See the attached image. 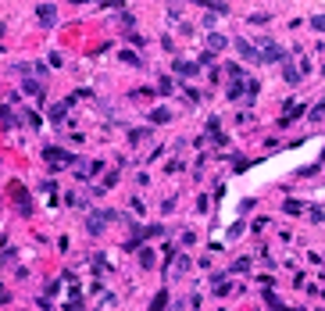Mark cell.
Wrapping results in <instances>:
<instances>
[{
  "label": "cell",
  "mask_w": 325,
  "mask_h": 311,
  "mask_svg": "<svg viewBox=\"0 0 325 311\" xmlns=\"http://www.w3.org/2000/svg\"><path fill=\"white\" fill-rule=\"evenodd\" d=\"M140 265H143V268H154V250L143 247V250H140Z\"/></svg>",
  "instance_id": "12"
},
{
  "label": "cell",
  "mask_w": 325,
  "mask_h": 311,
  "mask_svg": "<svg viewBox=\"0 0 325 311\" xmlns=\"http://www.w3.org/2000/svg\"><path fill=\"white\" fill-rule=\"evenodd\" d=\"M282 208H286V215H300V211H304V204H300V200H286Z\"/></svg>",
  "instance_id": "13"
},
{
  "label": "cell",
  "mask_w": 325,
  "mask_h": 311,
  "mask_svg": "<svg viewBox=\"0 0 325 311\" xmlns=\"http://www.w3.org/2000/svg\"><path fill=\"white\" fill-rule=\"evenodd\" d=\"M65 111H68L65 104H58V107H50V122H61V118H65Z\"/></svg>",
  "instance_id": "14"
},
{
  "label": "cell",
  "mask_w": 325,
  "mask_h": 311,
  "mask_svg": "<svg viewBox=\"0 0 325 311\" xmlns=\"http://www.w3.org/2000/svg\"><path fill=\"white\" fill-rule=\"evenodd\" d=\"M282 65H286V82H290V86H297V82H300V72H297L290 61H282Z\"/></svg>",
  "instance_id": "11"
},
{
  "label": "cell",
  "mask_w": 325,
  "mask_h": 311,
  "mask_svg": "<svg viewBox=\"0 0 325 311\" xmlns=\"http://www.w3.org/2000/svg\"><path fill=\"white\" fill-rule=\"evenodd\" d=\"M0 304H7V290H0Z\"/></svg>",
  "instance_id": "20"
},
{
  "label": "cell",
  "mask_w": 325,
  "mask_h": 311,
  "mask_svg": "<svg viewBox=\"0 0 325 311\" xmlns=\"http://www.w3.org/2000/svg\"><path fill=\"white\" fill-rule=\"evenodd\" d=\"M0 118H4V125H14V115H11V107H0Z\"/></svg>",
  "instance_id": "16"
},
{
  "label": "cell",
  "mask_w": 325,
  "mask_h": 311,
  "mask_svg": "<svg viewBox=\"0 0 325 311\" xmlns=\"http://www.w3.org/2000/svg\"><path fill=\"white\" fill-rule=\"evenodd\" d=\"M225 43H229V40H225L222 32H207V50H211V54H218V50H225Z\"/></svg>",
  "instance_id": "5"
},
{
  "label": "cell",
  "mask_w": 325,
  "mask_h": 311,
  "mask_svg": "<svg viewBox=\"0 0 325 311\" xmlns=\"http://www.w3.org/2000/svg\"><path fill=\"white\" fill-rule=\"evenodd\" d=\"M233 47H236V54H240V58H246V61H257V47H254V43H246V40H236Z\"/></svg>",
  "instance_id": "4"
},
{
  "label": "cell",
  "mask_w": 325,
  "mask_h": 311,
  "mask_svg": "<svg viewBox=\"0 0 325 311\" xmlns=\"http://www.w3.org/2000/svg\"><path fill=\"white\" fill-rule=\"evenodd\" d=\"M257 61H268V65H275V61H286V50H282L279 43H272V40H268V43L261 47V54H257Z\"/></svg>",
  "instance_id": "1"
},
{
  "label": "cell",
  "mask_w": 325,
  "mask_h": 311,
  "mask_svg": "<svg viewBox=\"0 0 325 311\" xmlns=\"http://www.w3.org/2000/svg\"><path fill=\"white\" fill-rule=\"evenodd\" d=\"M22 89H25V93H32V97H43V86H40L36 79H25V82H22Z\"/></svg>",
  "instance_id": "9"
},
{
  "label": "cell",
  "mask_w": 325,
  "mask_h": 311,
  "mask_svg": "<svg viewBox=\"0 0 325 311\" xmlns=\"http://www.w3.org/2000/svg\"><path fill=\"white\" fill-rule=\"evenodd\" d=\"M122 61H129V65H143V61H140V58H136L132 50H125V54H122Z\"/></svg>",
  "instance_id": "17"
},
{
  "label": "cell",
  "mask_w": 325,
  "mask_h": 311,
  "mask_svg": "<svg viewBox=\"0 0 325 311\" xmlns=\"http://www.w3.org/2000/svg\"><path fill=\"white\" fill-rule=\"evenodd\" d=\"M175 72H179V76H197V65H189V61L179 58V61H175Z\"/></svg>",
  "instance_id": "8"
},
{
  "label": "cell",
  "mask_w": 325,
  "mask_h": 311,
  "mask_svg": "<svg viewBox=\"0 0 325 311\" xmlns=\"http://www.w3.org/2000/svg\"><path fill=\"white\" fill-rule=\"evenodd\" d=\"M300 115H304V107H300V104H286V115H282V125H290V122H293V118H300Z\"/></svg>",
  "instance_id": "7"
},
{
  "label": "cell",
  "mask_w": 325,
  "mask_h": 311,
  "mask_svg": "<svg viewBox=\"0 0 325 311\" xmlns=\"http://www.w3.org/2000/svg\"><path fill=\"white\" fill-rule=\"evenodd\" d=\"M36 18H40L43 25H54V22H58V7H54V4H40V7H36Z\"/></svg>",
  "instance_id": "2"
},
{
  "label": "cell",
  "mask_w": 325,
  "mask_h": 311,
  "mask_svg": "<svg viewBox=\"0 0 325 311\" xmlns=\"http://www.w3.org/2000/svg\"><path fill=\"white\" fill-rule=\"evenodd\" d=\"M246 268H250V261H246V258H240V261L233 265V272H246Z\"/></svg>",
  "instance_id": "19"
},
{
  "label": "cell",
  "mask_w": 325,
  "mask_h": 311,
  "mask_svg": "<svg viewBox=\"0 0 325 311\" xmlns=\"http://www.w3.org/2000/svg\"><path fill=\"white\" fill-rule=\"evenodd\" d=\"M11 193H14V204L22 208V215H29V211H32V200H29V193H25L22 186H11Z\"/></svg>",
  "instance_id": "3"
},
{
  "label": "cell",
  "mask_w": 325,
  "mask_h": 311,
  "mask_svg": "<svg viewBox=\"0 0 325 311\" xmlns=\"http://www.w3.org/2000/svg\"><path fill=\"white\" fill-rule=\"evenodd\" d=\"M47 161H54V164H65V161H75V157L65 154V151H58V147H47Z\"/></svg>",
  "instance_id": "6"
},
{
  "label": "cell",
  "mask_w": 325,
  "mask_h": 311,
  "mask_svg": "<svg viewBox=\"0 0 325 311\" xmlns=\"http://www.w3.org/2000/svg\"><path fill=\"white\" fill-rule=\"evenodd\" d=\"M168 308V290H161L158 297H154V304H150V311H164Z\"/></svg>",
  "instance_id": "10"
},
{
  "label": "cell",
  "mask_w": 325,
  "mask_h": 311,
  "mask_svg": "<svg viewBox=\"0 0 325 311\" xmlns=\"http://www.w3.org/2000/svg\"><path fill=\"white\" fill-rule=\"evenodd\" d=\"M311 29H315V32H325V14H315V18H311Z\"/></svg>",
  "instance_id": "15"
},
{
  "label": "cell",
  "mask_w": 325,
  "mask_h": 311,
  "mask_svg": "<svg viewBox=\"0 0 325 311\" xmlns=\"http://www.w3.org/2000/svg\"><path fill=\"white\" fill-rule=\"evenodd\" d=\"M150 118H154V122H168V118H171V111H154Z\"/></svg>",
  "instance_id": "18"
}]
</instances>
